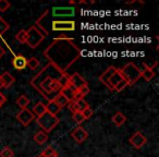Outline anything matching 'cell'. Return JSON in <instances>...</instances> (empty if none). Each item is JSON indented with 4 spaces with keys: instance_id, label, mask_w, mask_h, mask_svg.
Masks as SVG:
<instances>
[{
    "instance_id": "7",
    "label": "cell",
    "mask_w": 159,
    "mask_h": 157,
    "mask_svg": "<svg viewBox=\"0 0 159 157\" xmlns=\"http://www.w3.org/2000/svg\"><path fill=\"white\" fill-rule=\"evenodd\" d=\"M34 119H35V116H34V113H32L29 108L21 109V110L16 113V120H18L21 124H23L24 127L29 126Z\"/></svg>"
},
{
    "instance_id": "20",
    "label": "cell",
    "mask_w": 159,
    "mask_h": 157,
    "mask_svg": "<svg viewBox=\"0 0 159 157\" xmlns=\"http://www.w3.org/2000/svg\"><path fill=\"white\" fill-rule=\"evenodd\" d=\"M32 113H34V116H36V118L40 117L43 113H46V104H44V103H42V102L36 103V104L34 105Z\"/></svg>"
},
{
    "instance_id": "35",
    "label": "cell",
    "mask_w": 159,
    "mask_h": 157,
    "mask_svg": "<svg viewBox=\"0 0 159 157\" xmlns=\"http://www.w3.org/2000/svg\"><path fill=\"white\" fill-rule=\"evenodd\" d=\"M68 108L70 109V111H71L72 113H75V111H77V109H76V104H75L74 100H72V102H69Z\"/></svg>"
},
{
    "instance_id": "1",
    "label": "cell",
    "mask_w": 159,
    "mask_h": 157,
    "mask_svg": "<svg viewBox=\"0 0 159 157\" xmlns=\"http://www.w3.org/2000/svg\"><path fill=\"white\" fill-rule=\"evenodd\" d=\"M44 57L49 61L48 63L66 73L81 57V49L72 38L59 36L44 50Z\"/></svg>"
},
{
    "instance_id": "24",
    "label": "cell",
    "mask_w": 159,
    "mask_h": 157,
    "mask_svg": "<svg viewBox=\"0 0 159 157\" xmlns=\"http://www.w3.org/2000/svg\"><path fill=\"white\" fill-rule=\"evenodd\" d=\"M39 60L36 57H32L30 59H27V67H29L31 70H36V69L39 67Z\"/></svg>"
},
{
    "instance_id": "17",
    "label": "cell",
    "mask_w": 159,
    "mask_h": 157,
    "mask_svg": "<svg viewBox=\"0 0 159 157\" xmlns=\"http://www.w3.org/2000/svg\"><path fill=\"white\" fill-rule=\"evenodd\" d=\"M0 76H1V79H2L5 89H10V87L14 84V82H16V79H14V76L11 74V73L8 72V71L3 72L2 74L0 75Z\"/></svg>"
},
{
    "instance_id": "36",
    "label": "cell",
    "mask_w": 159,
    "mask_h": 157,
    "mask_svg": "<svg viewBox=\"0 0 159 157\" xmlns=\"http://www.w3.org/2000/svg\"><path fill=\"white\" fill-rule=\"evenodd\" d=\"M6 102H7V97H6L5 94H2L0 92V108L6 104Z\"/></svg>"
},
{
    "instance_id": "5",
    "label": "cell",
    "mask_w": 159,
    "mask_h": 157,
    "mask_svg": "<svg viewBox=\"0 0 159 157\" xmlns=\"http://www.w3.org/2000/svg\"><path fill=\"white\" fill-rule=\"evenodd\" d=\"M44 39H45V35L36 26H31L26 31V40H25V44L29 45V47H31L32 49L37 48V46H39Z\"/></svg>"
},
{
    "instance_id": "6",
    "label": "cell",
    "mask_w": 159,
    "mask_h": 157,
    "mask_svg": "<svg viewBox=\"0 0 159 157\" xmlns=\"http://www.w3.org/2000/svg\"><path fill=\"white\" fill-rule=\"evenodd\" d=\"M50 29L53 32H72L75 30V22L71 20H52Z\"/></svg>"
},
{
    "instance_id": "21",
    "label": "cell",
    "mask_w": 159,
    "mask_h": 157,
    "mask_svg": "<svg viewBox=\"0 0 159 157\" xmlns=\"http://www.w3.org/2000/svg\"><path fill=\"white\" fill-rule=\"evenodd\" d=\"M48 140V134L44 131H39L34 135V141L38 144V145H43L44 143H46V141Z\"/></svg>"
},
{
    "instance_id": "19",
    "label": "cell",
    "mask_w": 159,
    "mask_h": 157,
    "mask_svg": "<svg viewBox=\"0 0 159 157\" xmlns=\"http://www.w3.org/2000/svg\"><path fill=\"white\" fill-rule=\"evenodd\" d=\"M60 110H61V108L56 104L55 100L53 99L48 100V103H47V105H46V111L47 113H50V115H52V116H57V113H59Z\"/></svg>"
},
{
    "instance_id": "3",
    "label": "cell",
    "mask_w": 159,
    "mask_h": 157,
    "mask_svg": "<svg viewBox=\"0 0 159 157\" xmlns=\"http://www.w3.org/2000/svg\"><path fill=\"white\" fill-rule=\"evenodd\" d=\"M123 80L126 81L129 86H132L133 84L137 82L141 79V71L139 68L133 62H129L122 69H120Z\"/></svg>"
},
{
    "instance_id": "34",
    "label": "cell",
    "mask_w": 159,
    "mask_h": 157,
    "mask_svg": "<svg viewBox=\"0 0 159 157\" xmlns=\"http://www.w3.org/2000/svg\"><path fill=\"white\" fill-rule=\"evenodd\" d=\"M93 113H94V111H93V109L91 108V107H87L85 110H83L82 111V115L84 116V118H85V120L86 119H89V118L93 116Z\"/></svg>"
},
{
    "instance_id": "32",
    "label": "cell",
    "mask_w": 159,
    "mask_h": 157,
    "mask_svg": "<svg viewBox=\"0 0 159 157\" xmlns=\"http://www.w3.org/2000/svg\"><path fill=\"white\" fill-rule=\"evenodd\" d=\"M77 91H79L80 93H81V95H82L83 97H85V96L89 95V94L91 90H89V84H86V85H83V86H81L80 89H77Z\"/></svg>"
},
{
    "instance_id": "4",
    "label": "cell",
    "mask_w": 159,
    "mask_h": 157,
    "mask_svg": "<svg viewBox=\"0 0 159 157\" xmlns=\"http://www.w3.org/2000/svg\"><path fill=\"white\" fill-rule=\"evenodd\" d=\"M36 122L42 128V130L46 133H49L59 124L60 120L57 116H52L46 111L40 117L36 118Z\"/></svg>"
},
{
    "instance_id": "8",
    "label": "cell",
    "mask_w": 159,
    "mask_h": 157,
    "mask_svg": "<svg viewBox=\"0 0 159 157\" xmlns=\"http://www.w3.org/2000/svg\"><path fill=\"white\" fill-rule=\"evenodd\" d=\"M146 143H147V139H146L145 135L142 132H139V131H136V132L130 137V144L134 148H136V150L142 148Z\"/></svg>"
},
{
    "instance_id": "38",
    "label": "cell",
    "mask_w": 159,
    "mask_h": 157,
    "mask_svg": "<svg viewBox=\"0 0 159 157\" xmlns=\"http://www.w3.org/2000/svg\"><path fill=\"white\" fill-rule=\"evenodd\" d=\"M1 89H5V85H3L2 79H1V76H0V90Z\"/></svg>"
},
{
    "instance_id": "12",
    "label": "cell",
    "mask_w": 159,
    "mask_h": 157,
    "mask_svg": "<svg viewBox=\"0 0 159 157\" xmlns=\"http://www.w3.org/2000/svg\"><path fill=\"white\" fill-rule=\"evenodd\" d=\"M139 71H141V77H143L144 80L147 81V82L152 81L155 77L154 69H152L147 63H145V62L142 63V67H141V69H139Z\"/></svg>"
},
{
    "instance_id": "22",
    "label": "cell",
    "mask_w": 159,
    "mask_h": 157,
    "mask_svg": "<svg viewBox=\"0 0 159 157\" xmlns=\"http://www.w3.org/2000/svg\"><path fill=\"white\" fill-rule=\"evenodd\" d=\"M53 100H55V103L58 105V106L60 107V108H63V107H66V106H68V104H69V100L66 99V97H64L62 94H60V93H58L57 95L55 96V97L52 98Z\"/></svg>"
},
{
    "instance_id": "39",
    "label": "cell",
    "mask_w": 159,
    "mask_h": 157,
    "mask_svg": "<svg viewBox=\"0 0 159 157\" xmlns=\"http://www.w3.org/2000/svg\"><path fill=\"white\" fill-rule=\"evenodd\" d=\"M52 157H59V156H58V154H57V155H55V156H52Z\"/></svg>"
},
{
    "instance_id": "15",
    "label": "cell",
    "mask_w": 159,
    "mask_h": 157,
    "mask_svg": "<svg viewBox=\"0 0 159 157\" xmlns=\"http://www.w3.org/2000/svg\"><path fill=\"white\" fill-rule=\"evenodd\" d=\"M122 80H123V76H122L121 72H120V69H117V71L113 73L112 76H111L110 79H109V81H108L109 90H110V91H113V90H115V87L117 86V85L119 84Z\"/></svg>"
},
{
    "instance_id": "11",
    "label": "cell",
    "mask_w": 159,
    "mask_h": 157,
    "mask_svg": "<svg viewBox=\"0 0 159 157\" xmlns=\"http://www.w3.org/2000/svg\"><path fill=\"white\" fill-rule=\"evenodd\" d=\"M12 66L16 70L22 71L27 67V59L23 55H14L12 59Z\"/></svg>"
},
{
    "instance_id": "14",
    "label": "cell",
    "mask_w": 159,
    "mask_h": 157,
    "mask_svg": "<svg viewBox=\"0 0 159 157\" xmlns=\"http://www.w3.org/2000/svg\"><path fill=\"white\" fill-rule=\"evenodd\" d=\"M116 71H117V68H116V67H113V66H110V67H108V68H107L99 76V81L102 83V84L106 85V86L108 87V90H109L108 81H109V79L112 76V74L116 72Z\"/></svg>"
},
{
    "instance_id": "10",
    "label": "cell",
    "mask_w": 159,
    "mask_h": 157,
    "mask_svg": "<svg viewBox=\"0 0 159 157\" xmlns=\"http://www.w3.org/2000/svg\"><path fill=\"white\" fill-rule=\"evenodd\" d=\"M71 135H72V137L75 140V142H77V143H83V142L89 137V133H87V131L85 130L84 128H82L81 126H79L75 129H73Z\"/></svg>"
},
{
    "instance_id": "30",
    "label": "cell",
    "mask_w": 159,
    "mask_h": 157,
    "mask_svg": "<svg viewBox=\"0 0 159 157\" xmlns=\"http://www.w3.org/2000/svg\"><path fill=\"white\" fill-rule=\"evenodd\" d=\"M9 27H10L9 24L6 22L5 19H2L1 16H0V36L3 35V34L9 30Z\"/></svg>"
},
{
    "instance_id": "25",
    "label": "cell",
    "mask_w": 159,
    "mask_h": 157,
    "mask_svg": "<svg viewBox=\"0 0 159 157\" xmlns=\"http://www.w3.org/2000/svg\"><path fill=\"white\" fill-rule=\"evenodd\" d=\"M72 119L74 120V122H76L79 126H81V124L85 121L84 116L82 115V113H80V111H75V113H72Z\"/></svg>"
},
{
    "instance_id": "16",
    "label": "cell",
    "mask_w": 159,
    "mask_h": 157,
    "mask_svg": "<svg viewBox=\"0 0 159 157\" xmlns=\"http://www.w3.org/2000/svg\"><path fill=\"white\" fill-rule=\"evenodd\" d=\"M74 92H75V90L73 89L71 85H69L68 82H66V84L63 85V86L61 87V90H60L59 93L62 94V95H63L64 97H66V99L69 100V102H72V100H73V96H74Z\"/></svg>"
},
{
    "instance_id": "26",
    "label": "cell",
    "mask_w": 159,
    "mask_h": 157,
    "mask_svg": "<svg viewBox=\"0 0 159 157\" xmlns=\"http://www.w3.org/2000/svg\"><path fill=\"white\" fill-rule=\"evenodd\" d=\"M55 155H57V152L55 150V148H52L51 146H48V147L43 150L42 154L39 155V157H52Z\"/></svg>"
},
{
    "instance_id": "13",
    "label": "cell",
    "mask_w": 159,
    "mask_h": 157,
    "mask_svg": "<svg viewBox=\"0 0 159 157\" xmlns=\"http://www.w3.org/2000/svg\"><path fill=\"white\" fill-rule=\"evenodd\" d=\"M51 12H52L55 18L71 16L74 14V8H52Z\"/></svg>"
},
{
    "instance_id": "40",
    "label": "cell",
    "mask_w": 159,
    "mask_h": 157,
    "mask_svg": "<svg viewBox=\"0 0 159 157\" xmlns=\"http://www.w3.org/2000/svg\"><path fill=\"white\" fill-rule=\"evenodd\" d=\"M38 157H39V156H38Z\"/></svg>"
},
{
    "instance_id": "28",
    "label": "cell",
    "mask_w": 159,
    "mask_h": 157,
    "mask_svg": "<svg viewBox=\"0 0 159 157\" xmlns=\"http://www.w3.org/2000/svg\"><path fill=\"white\" fill-rule=\"evenodd\" d=\"M0 157H14V153L9 146H6L0 150Z\"/></svg>"
},
{
    "instance_id": "23",
    "label": "cell",
    "mask_w": 159,
    "mask_h": 157,
    "mask_svg": "<svg viewBox=\"0 0 159 157\" xmlns=\"http://www.w3.org/2000/svg\"><path fill=\"white\" fill-rule=\"evenodd\" d=\"M16 103L21 109H25V108H27V106L30 105V99L25 95H21L16 98Z\"/></svg>"
},
{
    "instance_id": "33",
    "label": "cell",
    "mask_w": 159,
    "mask_h": 157,
    "mask_svg": "<svg viewBox=\"0 0 159 157\" xmlns=\"http://www.w3.org/2000/svg\"><path fill=\"white\" fill-rule=\"evenodd\" d=\"M128 86H129V85H128V83H126V81L122 80L121 82H120L119 84L115 87V90H113V91H116V92H118V93H119V92L123 91V90L125 89V87H128Z\"/></svg>"
},
{
    "instance_id": "9",
    "label": "cell",
    "mask_w": 159,
    "mask_h": 157,
    "mask_svg": "<svg viewBox=\"0 0 159 157\" xmlns=\"http://www.w3.org/2000/svg\"><path fill=\"white\" fill-rule=\"evenodd\" d=\"M68 84L71 85V86H72L74 90H77V89H80L81 86H83V85H86L87 82H86V80H85L84 77L80 74V73L75 72V73H73L72 75H70V76H69Z\"/></svg>"
},
{
    "instance_id": "2",
    "label": "cell",
    "mask_w": 159,
    "mask_h": 157,
    "mask_svg": "<svg viewBox=\"0 0 159 157\" xmlns=\"http://www.w3.org/2000/svg\"><path fill=\"white\" fill-rule=\"evenodd\" d=\"M69 75L56 69L50 63L46 64L37 74H35L30 81L31 86L46 99L50 100L51 94L59 93L61 87L66 84Z\"/></svg>"
},
{
    "instance_id": "18",
    "label": "cell",
    "mask_w": 159,
    "mask_h": 157,
    "mask_svg": "<svg viewBox=\"0 0 159 157\" xmlns=\"http://www.w3.org/2000/svg\"><path fill=\"white\" fill-rule=\"evenodd\" d=\"M111 121H112L113 124H116L117 127H121L126 122V117L121 113V111H117V113L112 116V118H111Z\"/></svg>"
},
{
    "instance_id": "27",
    "label": "cell",
    "mask_w": 159,
    "mask_h": 157,
    "mask_svg": "<svg viewBox=\"0 0 159 157\" xmlns=\"http://www.w3.org/2000/svg\"><path fill=\"white\" fill-rule=\"evenodd\" d=\"M75 104H76V109H77V111H80V113H82V111H83V110H85V109H86L87 107H89V104H87V102L84 99V98H83V99L77 100V102H75Z\"/></svg>"
},
{
    "instance_id": "37",
    "label": "cell",
    "mask_w": 159,
    "mask_h": 157,
    "mask_svg": "<svg viewBox=\"0 0 159 157\" xmlns=\"http://www.w3.org/2000/svg\"><path fill=\"white\" fill-rule=\"evenodd\" d=\"M5 53H6V50L2 48V47L0 46V59H1V58H2L3 56H5Z\"/></svg>"
},
{
    "instance_id": "29",
    "label": "cell",
    "mask_w": 159,
    "mask_h": 157,
    "mask_svg": "<svg viewBox=\"0 0 159 157\" xmlns=\"http://www.w3.org/2000/svg\"><path fill=\"white\" fill-rule=\"evenodd\" d=\"M16 39L18 42H20L21 44H25V40H26V31L25 30H20V31L16 33Z\"/></svg>"
},
{
    "instance_id": "31",
    "label": "cell",
    "mask_w": 159,
    "mask_h": 157,
    "mask_svg": "<svg viewBox=\"0 0 159 157\" xmlns=\"http://www.w3.org/2000/svg\"><path fill=\"white\" fill-rule=\"evenodd\" d=\"M11 3L8 0H0V12H6L8 9H10Z\"/></svg>"
}]
</instances>
